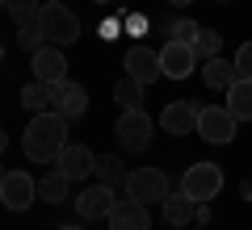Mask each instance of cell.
<instances>
[{
    "label": "cell",
    "instance_id": "cell-1",
    "mask_svg": "<svg viewBox=\"0 0 252 230\" xmlns=\"http://www.w3.org/2000/svg\"><path fill=\"white\" fill-rule=\"evenodd\" d=\"M67 147V117L46 109V113H34L21 134V151H26L30 163H55L59 151Z\"/></svg>",
    "mask_w": 252,
    "mask_h": 230
},
{
    "label": "cell",
    "instance_id": "cell-2",
    "mask_svg": "<svg viewBox=\"0 0 252 230\" xmlns=\"http://www.w3.org/2000/svg\"><path fill=\"white\" fill-rule=\"evenodd\" d=\"M38 26H42L46 42L51 46H67L80 38V21H76V13L63 4V0H51V4H42V13H38Z\"/></svg>",
    "mask_w": 252,
    "mask_h": 230
},
{
    "label": "cell",
    "instance_id": "cell-3",
    "mask_svg": "<svg viewBox=\"0 0 252 230\" xmlns=\"http://www.w3.org/2000/svg\"><path fill=\"white\" fill-rule=\"evenodd\" d=\"M181 193L189 197V201H215L219 193H223V168L219 163H193V168H185V176H181Z\"/></svg>",
    "mask_w": 252,
    "mask_h": 230
},
{
    "label": "cell",
    "instance_id": "cell-4",
    "mask_svg": "<svg viewBox=\"0 0 252 230\" xmlns=\"http://www.w3.org/2000/svg\"><path fill=\"white\" fill-rule=\"evenodd\" d=\"M168 193H172V184H168V176H164L160 168H135V172H126V197L152 205V201H164Z\"/></svg>",
    "mask_w": 252,
    "mask_h": 230
},
{
    "label": "cell",
    "instance_id": "cell-5",
    "mask_svg": "<svg viewBox=\"0 0 252 230\" xmlns=\"http://www.w3.org/2000/svg\"><path fill=\"white\" fill-rule=\"evenodd\" d=\"M0 201H4V209L26 213L38 201V180L30 172H4V180H0Z\"/></svg>",
    "mask_w": 252,
    "mask_h": 230
},
{
    "label": "cell",
    "instance_id": "cell-6",
    "mask_svg": "<svg viewBox=\"0 0 252 230\" xmlns=\"http://www.w3.org/2000/svg\"><path fill=\"white\" fill-rule=\"evenodd\" d=\"M235 117L227 113V105H206V109H198V138H206V142H231L235 138Z\"/></svg>",
    "mask_w": 252,
    "mask_h": 230
},
{
    "label": "cell",
    "instance_id": "cell-7",
    "mask_svg": "<svg viewBox=\"0 0 252 230\" xmlns=\"http://www.w3.org/2000/svg\"><path fill=\"white\" fill-rule=\"evenodd\" d=\"M114 130H118V142L126 151H147V142H152V117L143 109H122Z\"/></svg>",
    "mask_w": 252,
    "mask_h": 230
},
{
    "label": "cell",
    "instance_id": "cell-8",
    "mask_svg": "<svg viewBox=\"0 0 252 230\" xmlns=\"http://www.w3.org/2000/svg\"><path fill=\"white\" fill-rule=\"evenodd\" d=\"M126 76H130V80H139L147 88V84H156L164 76V67H160V51H152V46H130V51H126Z\"/></svg>",
    "mask_w": 252,
    "mask_h": 230
},
{
    "label": "cell",
    "instance_id": "cell-9",
    "mask_svg": "<svg viewBox=\"0 0 252 230\" xmlns=\"http://www.w3.org/2000/svg\"><path fill=\"white\" fill-rule=\"evenodd\" d=\"M30 67H34V80H42V84H59V80H67V59H63V51L59 46H38L34 54H30Z\"/></svg>",
    "mask_w": 252,
    "mask_h": 230
},
{
    "label": "cell",
    "instance_id": "cell-10",
    "mask_svg": "<svg viewBox=\"0 0 252 230\" xmlns=\"http://www.w3.org/2000/svg\"><path fill=\"white\" fill-rule=\"evenodd\" d=\"M51 109L72 122V117H80L89 109V92L80 84H72V80H59V84H51Z\"/></svg>",
    "mask_w": 252,
    "mask_h": 230
},
{
    "label": "cell",
    "instance_id": "cell-11",
    "mask_svg": "<svg viewBox=\"0 0 252 230\" xmlns=\"http://www.w3.org/2000/svg\"><path fill=\"white\" fill-rule=\"evenodd\" d=\"M198 109L202 105H193V101H168L164 105V113H160V126L168 134H198Z\"/></svg>",
    "mask_w": 252,
    "mask_h": 230
},
{
    "label": "cell",
    "instance_id": "cell-12",
    "mask_svg": "<svg viewBox=\"0 0 252 230\" xmlns=\"http://www.w3.org/2000/svg\"><path fill=\"white\" fill-rule=\"evenodd\" d=\"M198 63H202V59L193 54V46L172 42V38H168V46L160 51V67H164V76H168V80H185V76L198 67Z\"/></svg>",
    "mask_w": 252,
    "mask_h": 230
},
{
    "label": "cell",
    "instance_id": "cell-13",
    "mask_svg": "<svg viewBox=\"0 0 252 230\" xmlns=\"http://www.w3.org/2000/svg\"><path fill=\"white\" fill-rule=\"evenodd\" d=\"M114 205H118V197H114V188L109 184H93V188H84L80 197H76V209H80V218H109L114 213Z\"/></svg>",
    "mask_w": 252,
    "mask_h": 230
},
{
    "label": "cell",
    "instance_id": "cell-14",
    "mask_svg": "<svg viewBox=\"0 0 252 230\" xmlns=\"http://www.w3.org/2000/svg\"><path fill=\"white\" fill-rule=\"evenodd\" d=\"M55 163H59V172H67L72 180H84V176H93V168H97V155H93L84 142H67Z\"/></svg>",
    "mask_w": 252,
    "mask_h": 230
},
{
    "label": "cell",
    "instance_id": "cell-15",
    "mask_svg": "<svg viewBox=\"0 0 252 230\" xmlns=\"http://www.w3.org/2000/svg\"><path fill=\"white\" fill-rule=\"evenodd\" d=\"M109 230H152L147 205H143V201H135V197L118 201V205H114V213H109Z\"/></svg>",
    "mask_w": 252,
    "mask_h": 230
},
{
    "label": "cell",
    "instance_id": "cell-16",
    "mask_svg": "<svg viewBox=\"0 0 252 230\" xmlns=\"http://www.w3.org/2000/svg\"><path fill=\"white\" fill-rule=\"evenodd\" d=\"M202 80H206V88H219V92H227L235 80H240V76H235V63L219 54V59H206V63H202Z\"/></svg>",
    "mask_w": 252,
    "mask_h": 230
},
{
    "label": "cell",
    "instance_id": "cell-17",
    "mask_svg": "<svg viewBox=\"0 0 252 230\" xmlns=\"http://www.w3.org/2000/svg\"><path fill=\"white\" fill-rule=\"evenodd\" d=\"M227 113L235 122H252V80H235L227 88Z\"/></svg>",
    "mask_w": 252,
    "mask_h": 230
},
{
    "label": "cell",
    "instance_id": "cell-18",
    "mask_svg": "<svg viewBox=\"0 0 252 230\" xmlns=\"http://www.w3.org/2000/svg\"><path fill=\"white\" fill-rule=\"evenodd\" d=\"M193 209H198V201H189L181 188L164 197V222H168V226H189V222H193Z\"/></svg>",
    "mask_w": 252,
    "mask_h": 230
},
{
    "label": "cell",
    "instance_id": "cell-19",
    "mask_svg": "<svg viewBox=\"0 0 252 230\" xmlns=\"http://www.w3.org/2000/svg\"><path fill=\"white\" fill-rule=\"evenodd\" d=\"M67 188H72V176L55 168V172H46V176H42V184H38V193H42V201L59 205L63 197H67Z\"/></svg>",
    "mask_w": 252,
    "mask_h": 230
},
{
    "label": "cell",
    "instance_id": "cell-20",
    "mask_svg": "<svg viewBox=\"0 0 252 230\" xmlns=\"http://www.w3.org/2000/svg\"><path fill=\"white\" fill-rule=\"evenodd\" d=\"M21 105H26L30 113H46V109H51V84H42V80L26 84V88H21Z\"/></svg>",
    "mask_w": 252,
    "mask_h": 230
},
{
    "label": "cell",
    "instance_id": "cell-21",
    "mask_svg": "<svg viewBox=\"0 0 252 230\" xmlns=\"http://www.w3.org/2000/svg\"><path fill=\"white\" fill-rule=\"evenodd\" d=\"M93 176H97L101 184H109V188L126 184V172H122V159H114V155H97V168H93Z\"/></svg>",
    "mask_w": 252,
    "mask_h": 230
},
{
    "label": "cell",
    "instance_id": "cell-22",
    "mask_svg": "<svg viewBox=\"0 0 252 230\" xmlns=\"http://www.w3.org/2000/svg\"><path fill=\"white\" fill-rule=\"evenodd\" d=\"M114 101H118L122 109H143V84L130 80V76L118 80V84H114Z\"/></svg>",
    "mask_w": 252,
    "mask_h": 230
},
{
    "label": "cell",
    "instance_id": "cell-23",
    "mask_svg": "<svg viewBox=\"0 0 252 230\" xmlns=\"http://www.w3.org/2000/svg\"><path fill=\"white\" fill-rule=\"evenodd\" d=\"M193 54H198L202 63H206V59H219V54H223V34H215V29H202V34L193 38Z\"/></svg>",
    "mask_w": 252,
    "mask_h": 230
},
{
    "label": "cell",
    "instance_id": "cell-24",
    "mask_svg": "<svg viewBox=\"0 0 252 230\" xmlns=\"http://www.w3.org/2000/svg\"><path fill=\"white\" fill-rule=\"evenodd\" d=\"M4 9H9V17L17 21V26H30V21H38V13H42V4H38V0H9Z\"/></svg>",
    "mask_w": 252,
    "mask_h": 230
},
{
    "label": "cell",
    "instance_id": "cell-25",
    "mask_svg": "<svg viewBox=\"0 0 252 230\" xmlns=\"http://www.w3.org/2000/svg\"><path fill=\"white\" fill-rule=\"evenodd\" d=\"M17 42H21V51L34 54L38 46H46V34H42V26H38V21H30V26H21V29H17Z\"/></svg>",
    "mask_w": 252,
    "mask_h": 230
},
{
    "label": "cell",
    "instance_id": "cell-26",
    "mask_svg": "<svg viewBox=\"0 0 252 230\" xmlns=\"http://www.w3.org/2000/svg\"><path fill=\"white\" fill-rule=\"evenodd\" d=\"M168 34H172V42H185V46H193V38L202 34V26H198L193 17H181V21H172V29H168Z\"/></svg>",
    "mask_w": 252,
    "mask_h": 230
},
{
    "label": "cell",
    "instance_id": "cell-27",
    "mask_svg": "<svg viewBox=\"0 0 252 230\" xmlns=\"http://www.w3.org/2000/svg\"><path fill=\"white\" fill-rule=\"evenodd\" d=\"M235 76L240 80H252V42H240V51H235Z\"/></svg>",
    "mask_w": 252,
    "mask_h": 230
},
{
    "label": "cell",
    "instance_id": "cell-28",
    "mask_svg": "<svg viewBox=\"0 0 252 230\" xmlns=\"http://www.w3.org/2000/svg\"><path fill=\"white\" fill-rule=\"evenodd\" d=\"M101 38L114 42V38H118V21H101Z\"/></svg>",
    "mask_w": 252,
    "mask_h": 230
},
{
    "label": "cell",
    "instance_id": "cell-29",
    "mask_svg": "<svg viewBox=\"0 0 252 230\" xmlns=\"http://www.w3.org/2000/svg\"><path fill=\"white\" fill-rule=\"evenodd\" d=\"M4 147H9V134H4V130H0V151H4Z\"/></svg>",
    "mask_w": 252,
    "mask_h": 230
},
{
    "label": "cell",
    "instance_id": "cell-30",
    "mask_svg": "<svg viewBox=\"0 0 252 230\" xmlns=\"http://www.w3.org/2000/svg\"><path fill=\"white\" fill-rule=\"evenodd\" d=\"M59 230H84V226H59Z\"/></svg>",
    "mask_w": 252,
    "mask_h": 230
},
{
    "label": "cell",
    "instance_id": "cell-31",
    "mask_svg": "<svg viewBox=\"0 0 252 230\" xmlns=\"http://www.w3.org/2000/svg\"><path fill=\"white\" fill-rule=\"evenodd\" d=\"M172 4H193V0H172Z\"/></svg>",
    "mask_w": 252,
    "mask_h": 230
},
{
    "label": "cell",
    "instance_id": "cell-32",
    "mask_svg": "<svg viewBox=\"0 0 252 230\" xmlns=\"http://www.w3.org/2000/svg\"><path fill=\"white\" fill-rule=\"evenodd\" d=\"M4 172H9V168H4V163H0V180H4Z\"/></svg>",
    "mask_w": 252,
    "mask_h": 230
},
{
    "label": "cell",
    "instance_id": "cell-33",
    "mask_svg": "<svg viewBox=\"0 0 252 230\" xmlns=\"http://www.w3.org/2000/svg\"><path fill=\"white\" fill-rule=\"evenodd\" d=\"M4 4H9V0H0V9H4Z\"/></svg>",
    "mask_w": 252,
    "mask_h": 230
},
{
    "label": "cell",
    "instance_id": "cell-34",
    "mask_svg": "<svg viewBox=\"0 0 252 230\" xmlns=\"http://www.w3.org/2000/svg\"><path fill=\"white\" fill-rule=\"evenodd\" d=\"M219 4H227V0H219Z\"/></svg>",
    "mask_w": 252,
    "mask_h": 230
}]
</instances>
